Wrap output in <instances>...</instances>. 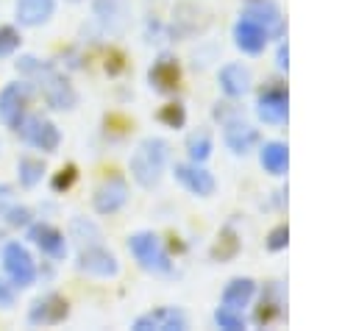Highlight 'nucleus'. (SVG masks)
Masks as SVG:
<instances>
[{"label": "nucleus", "mask_w": 356, "mask_h": 331, "mask_svg": "<svg viewBox=\"0 0 356 331\" xmlns=\"http://www.w3.org/2000/svg\"><path fill=\"white\" fill-rule=\"evenodd\" d=\"M17 67H19L22 72H28V75L36 78V83H39V89H42V97L47 100L50 108L64 111V108H72V106L78 103V95H75L72 83H70L56 67H50V64H39L33 56L19 58Z\"/></svg>", "instance_id": "obj_1"}, {"label": "nucleus", "mask_w": 356, "mask_h": 331, "mask_svg": "<svg viewBox=\"0 0 356 331\" xmlns=\"http://www.w3.org/2000/svg\"><path fill=\"white\" fill-rule=\"evenodd\" d=\"M170 159V145L159 136H147L136 145V150L131 153V175L139 186L150 189L161 181V172L167 167Z\"/></svg>", "instance_id": "obj_2"}, {"label": "nucleus", "mask_w": 356, "mask_h": 331, "mask_svg": "<svg viewBox=\"0 0 356 331\" xmlns=\"http://www.w3.org/2000/svg\"><path fill=\"white\" fill-rule=\"evenodd\" d=\"M128 250L134 253V259L139 261L142 270L147 273H156V275H164L172 270V261L161 245V239L153 234V231H139L128 239Z\"/></svg>", "instance_id": "obj_3"}, {"label": "nucleus", "mask_w": 356, "mask_h": 331, "mask_svg": "<svg viewBox=\"0 0 356 331\" xmlns=\"http://www.w3.org/2000/svg\"><path fill=\"white\" fill-rule=\"evenodd\" d=\"M3 267L14 286H31L36 278V264H33L28 248L19 242H8L3 248Z\"/></svg>", "instance_id": "obj_4"}, {"label": "nucleus", "mask_w": 356, "mask_h": 331, "mask_svg": "<svg viewBox=\"0 0 356 331\" xmlns=\"http://www.w3.org/2000/svg\"><path fill=\"white\" fill-rule=\"evenodd\" d=\"M75 267H78L81 273H86V275H95V278H114V275L120 273L117 256H114L111 250H106L103 242H100V245H86V248H81Z\"/></svg>", "instance_id": "obj_5"}, {"label": "nucleus", "mask_w": 356, "mask_h": 331, "mask_svg": "<svg viewBox=\"0 0 356 331\" xmlns=\"http://www.w3.org/2000/svg\"><path fill=\"white\" fill-rule=\"evenodd\" d=\"M17 131H19V136H22L28 145H33V147H39V150H44V153H53V150L58 147V142H61L58 128H56L50 120L36 117V114L22 117V122L17 125Z\"/></svg>", "instance_id": "obj_6"}, {"label": "nucleus", "mask_w": 356, "mask_h": 331, "mask_svg": "<svg viewBox=\"0 0 356 331\" xmlns=\"http://www.w3.org/2000/svg\"><path fill=\"white\" fill-rule=\"evenodd\" d=\"M25 106H28V86L19 81H11L0 89V122L6 128H14L22 122L25 117Z\"/></svg>", "instance_id": "obj_7"}, {"label": "nucleus", "mask_w": 356, "mask_h": 331, "mask_svg": "<svg viewBox=\"0 0 356 331\" xmlns=\"http://www.w3.org/2000/svg\"><path fill=\"white\" fill-rule=\"evenodd\" d=\"M186 325V314L175 306H161L134 320V331H184Z\"/></svg>", "instance_id": "obj_8"}, {"label": "nucleus", "mask_w": 356, "mask_h": 331, "mask_svg": "<svg viewBox=\"0 0 356 331\" xmlns=\"http://www.w3.org/2000/svg\"><path fill=\"white\" fill-rule=\"evenodd\" d=\"M256 114L259 120L270 122V125H281L289 114V100H286V92L284 86H267L261 95H259V103H256Z\"/></svg>", "instance_id": "obj_9"}, {"label": "nucleus", "mask_w": 356, "mask_h": 331, "mask_svg": "<svg viewBox=\"0 0 356 331\" xmlns=\"http://www.w3.org/2000/svg\"><path fill=\"white\" fill-rule=\"evenodd\" d=\"M175 178L181 181L184 189H189L197 197H209L214 192V186H217L214 184V175L206 167H200L197 161H192V164H175Z\"/></svg>", "instance_id": "obj_10"}, {"label": "nucleus", "mask_w": 356, "mask_h": 331, "mask_svg": "<svg viewBox=\"0 0 356 331\" xmlns=\"http://www.w3.org/2000/svg\"><path fill=\"white\" fill-rule=\"evenodd\" d=\"M92 203H95V209H97L100 214H114V211H120V209L128 203V186H125V181H122V178H108V181H103V184L97 186Z\"/></svg>", "instance_id": "obj_11"}, {"label": "nucleus", "mask_w": 356, "mask_h": 331, "mask_svg": "<svg viewBox=\"0 0 356 331\" xmlns=\"http://www.w3.org/2000/svg\"><path fill=\"white\" fill-rule=\"evenodd\" d=\"M267 31L256 22V19H250V17H245L242 14V19L234 25V42H236V47L242 50V53H250V56H256V53H261L264 50V45H267Z\"/></svg>", "instance_id": "obj_12"}, {"label": "nucleus", "mask_w": 356, "mask_h": 331, "mask_svg": "<svg viewBox=\"0 0 356 331\" xmlns=\"http://www.w3.org/2000/svg\"><path fill=\"white\" fill-rule=\"evenodd\" d=\"M67 314H70V306H67V300H64L61 295H44V298H39V300L31 306L28 320H31L33 325H56V323H61Z\"/></svg>", "instance_id": "obj_13"}, {"label": "nucleus", "mask_w": 356, "mask_h": 331, "mask_svg": "<svg viewBox=\"0 0 356 331\" xmlns=\"http://www.w3.org/2000/svg\"><path fill=\"white\" fill-rule=\"evenodd\" d=\"M222 139H225V145H228L236 156H245L248 150H253V147H256L259 134H256V128H253V125H248V122H242V120L236 117V120H228V122H225Z\"/></svg>", "instance_id": "obj_14"}, {"label": "nucleus", "mask_w": 356, "mask_h": 331, "mask_svg": "<svg viewBox=\"0 0 356 331\" xmlns=\"http://www.w3.org/2000/svg\"><path fill=\"white\" fill-rule=\"evenodd\" d=\"M28 239H33V245L42 248V253L53 256V259H64L67 256V242H64V234L47 223L42 225H31L28 231Z\"/></svg>", "instance_id": "obj_15"}, {"label": "nucleus", "mask_w": 356, "mask_h": 331, "mask_svg": "<svg viewBox=\"0 0 356 331\" xmlns=\"http://www.w3.org/2000/svg\"><path fill=\"white\" fill-rule=\"evenodd\" d=\"M245 17L256 19V22L267 31V36H270V39L284 33V17H281L278 6H275V3H270V0H259V3H253V6L245 11Z\"/></svg>", "instance_id": "obj_16"}, {"label": "nucleus", "mask_w": 356, "mask_h": 331, "mask_svg": "<svg viewBox=\"0 0 356 331\" xmlns=\"http://www.w3.org/2000/svg\"><path fill=\"white\" fill-rule=\"evenodd\" d=\"M56 11V0H17V19L25 28H36L47 22Z\"/></svg>", "instance_id": "obj_17"}, {"label": "nucleus", "mask_w": 356, "mask_h": 331, "mask_svg": "<svg viewBox=\"0 0 356 331\" xmlns=\"http://www.w3.org/2000/svg\"><path fill=\"white\" fill-rule=\"evenodd\" d=\"M95 17L100 25L111 33H120L128 17V3L125 0H95Z\"/></svg>", "instance_id": "obj_18"}, {"label": "nucleus", "mask_w": 356, "mask_h": 331, "mask_svg": "<svg viewBox=\"0 0 356 331\" xmlns=\"http://www.w3.org/2000/svg\"><path fill=\"white\" fill-rule=\"evenodd\" d=\"M178 78H181L178 61L170 58V56H161V58L150 67V86L159 89V92H172V89L178 86Z\"/></svg>", "instance_id": "obj_19"}, {"label": "nucleus", "mask_w": 356, "mask_h": 331, "mask_svg": "<svg viewBox=\"0 0 356 331\" xmlns=\"http://www.w3.org/2000/svg\"><path fill=\"white\" fill-rule=\"evenodd\" d=\"M220 86L228 97H242L250 89V70L242 64H225L220 70Z\"/></svg>", "instance_id": "obj_20"}, {"label": "nucleus", "mask_w": 356, "mask_h": 331, "mask_svg": "<svg viewBox=\"0 0 356 331\" xmlns=\"http://www.w3.org/2000/svg\"><path fill=\"white\" fill-rule=\"evenodd\" d=\"M256 295V281L253 278H234L225 289H222V306L225 309H234V312H242Z\"/></svg>", "instance_id": "obj_21"}, {"label": "nucleus", "mask_w": 356, "mask_h": 331, "mask_svg": "<svg viewBox=\"0 0 356 331\" xmlns=\"http://www.w3.org/2000/svg\"><path fill=\"white\" fill-rule=\"evenodd\" d=\"M259 159H261V167H264L267 172L284 175V172H286V164H289V150H286V145H281V142H267V145L261 147Z\"/></svg>", "instance_id": "obj_22"}, {"label": "nucleus", "mask_w": 356, "mask_h": 331, "mask_svg": "<svg viewBox=\"0 0 356 331\" xmlns=\"http://www.w3.org/2000/svg\"><path fill=\"white\" fill-rule=\"evenodd\" d=\"M70 234H72V239L81 242V248H86V245H100V239H103L100 228H97L92 220H86V217H75L72 225H70Z\"/></svg>", "instance_id": "obj_23"}, {"label": "nucleus", "mask_w": 356, "mask_h": 331, "mask_svg": "<svg viewBox=\"0 0 356 331\" xmlns=\"http://www.w3.org/2000/svg\"><path fill=\"white\" fill-rule=\"evenodd\" d=\"M42 172H44V164L39 159H19L17 161V175H19V184L22 186H36L42 181Z\"/></svg>", "instance_id": "obj_24"}, {"label": "nucleus", "mask_w": 356, "mask_h": 331, "mask_svg": "<svg viewBox=\"0 0 356 331\" xmlns=\"http://www.w3.org/2000/svg\"><path fill=\"white\" fill-rule=\"evenodd\" d=\"M186 150H189V159L192 161H206L209 156H211V136L206 134V131H197V134H192L189 139H186Z\"/></svg>", "instance_id": "obj_25"}, {"label": "nucleus", "mask_w": 356, "mask_h": 331, "mask_svg": "<svg viewBox=\"0 0 356 331\" xmlns=\"http://www.w3.org/2000/svg\"><path fill=\"white\" fill-rule=\"evenodd\" d=\"M214 323L220 325V328H225V331H242L248 323H245V317H242V312H234V309H225V306H220L217 312H214Z\"/></svg>", "instance_id": "obj_26"}, {"label": "nucleus", "mask_w": 356, "mask_h": 331, "mask_svg": "<svg viewBox=\"0 0 356 331\" xmlns=\"http://www.w3.org/2000/svg\"><path fill=\"white\" fill-rule=\"evenodd\" d=\"M19 47V33L11 25H0V58L11 56Z\"/></svg>", "instance_id": "obj_27"}, {"label": "nucleus", "mask_w": 356, "mask_h": 331, "mask_svg": "<svg viewBox=\"0 0 356 331\" xmlns=\"http://www.w3.org/2000/svg\"><path fill=\"white\" fill-rule=\"evenodd\" d=\"M161 120H164V122H170V125L175 128V125H184L186 114H184V108L175 103V106H164V108H161Z\"/></svg>", "instance_id": "obj_28"}, {"label": "nucleus", "mask_w": 356, "mask_h": 331, "mask_svg": "<svg viewBox=\"0 0 356 331\" xmlns=\"http://www.w3.org/2000/svg\"><path fill=\"white\" fill-rule=\"evenodd\" d=\"M286 239H289V231H286V225H278V228L270 234V239H267V248H270V250H281V248H286Z\"/></svg>", "instance_id": "obj_29"}, {"label": "nucleus", "mask_w": 356, "mask_h": 331, "mask_svg": "<svg viewBox=\"0 0 356 331\" xmlns=\"http://www.w3.org/2000/svg\"><path fill=\"white\" fill-rule=\"evenodd\" d=\"M11 303H14V284H8V281L0 278V306L8 309Z\"/></svg>", "instance_id": "obj_30"}, {"label": "nucleus", "mask_w": 356, "mask_h": 331, "mask_svg": "<svg viewBox=\"0 0 356 331\" xmlns=\"http://www.w3.org/2000/svg\"><path fill=\"white\" fill-rule=\"evenodd\" d=\"M28 217H31L28 209H11V211H8V223H11V225H25Z\"/></svg>", "instance_id": "obj_31"}, {"label": "nucleus", "mask_w": 356, "mask_h": 331, "mask_svg": "<svg viewBox=\"0 0 356 331\" xmlns=\"http://www.w3.org/2000/svg\"><path fill=\"white\" fill-rule=\"evenodd\" d=\"M64 172H67V175H58V178L53 181V186H56V189H61V186H70V184H72V178H75V170H72V167H67Z\"/></svg>", "instance_id": "obj_32"}, {"label": "nucleus", "mask_w": 356, "mask_h": 331, "mask_svg": "<svg viewBox=\"0 0 356 331\" xmlns=\"http://www.w3.org/2000/svg\"><path fill=\"white\" fill-rule=\"evenodd\" d=\"M286 58H289V50H286V45H281V47H278V67H281V70H286V64H289Z\"/></svg>", "instance_id": "obj_33"}]
</instances>
